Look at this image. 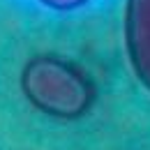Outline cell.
<instances>
[{"label":"cell","instance_id":"obj_1","mask_svg":"<svg viewBox=\"0 0 150 150\" xmlns=\"http://www.w3.org/2000/svg\"><path fill=\"white\" fill-rule=\"evenodd\" d=\"M19 86L35 111L58 120L83 118L97 99V86L88 72L56 53L33 56L21 69Z\"/></svg>","mask_w":150,"mask_h":150},{"label":"cell","instance_id":"obj_2","mask_svg":"<svg viewBox=\"0 0 150 150\" xmlns=\"http://www.w3.org/2000/svg\"><path fill=\"white\" fill-rule=\"evenodd\" d=\"M122 33L132 72L150 93V0H125Z\"/></svg>","mask_w":150,"mask_h":150},{"label":"cell","instance_id":"obj_3","mask_svg":"<svg viewBox=\"0 0 150 150\" xmlns=\"http://www.w3.org/2000/svg\"><path fill=\"white\" fill-rule=\"evenodd\" d=\"M39 2L51 7V9H58V12H72V9L83 7L88 0H39Z\"/></svg>","mask_w":150,"mask_h":150}]
</instances>
